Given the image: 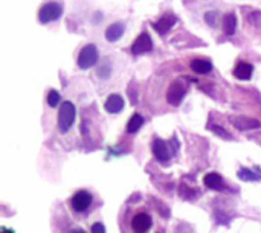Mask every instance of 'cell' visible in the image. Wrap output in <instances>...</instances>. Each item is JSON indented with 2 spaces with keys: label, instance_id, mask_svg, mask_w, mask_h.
Returning a JSON list of instances; mask_svg holds the SVG:
<instances>
[{
  "label": "cell",
  "instance_id": "1",
  "mask_svg": "<svg viewBox=\"0 0 261 233\" xmlns=\"http://www.w3.org/2000/svg\"><path fill=\"white\" fill-rule=\"evenodd\" d=\"M75 116H76V108L73 102L70 101L61 102V107L58 111V128L61 133H67L70 130V127L73 125Z\"/></svg>",
  "mask_w": 261,
  "mask_h": 233
},
{
  "label": "cell",
  "instance_id": "2",
  "mask_svg": "<svg viewBox=\"0 0 261 233\" xmlns=\"http://www.w3.org/2000/svg\"><path fill=\"white\" fill-rule=\"evenodd\" d=\"M63 14V5L58 2H46L38 11V21L46 24L57 21Z\"/></svg>",
  "mask_w": 261,
  "mask_h": 233
},
{
  "label": "cell",
  "instance_id": "3",
  "mask_svg": "<svg viewBox=\"0 0 261 233\" xmlns=\"http://www.w3.org/2000/svg\"><path fill=\"white\" fill-rule=\"evenodd\" d=\"M98 47L95 44H86L80 53H78V60H76V64L80 69H89L92 66H95L98 63Z\"/></svg>",
  "mask_w": 261,
  "mask_h": 233
},
{
  "label": "cell",
  "instance_id": "4",
  "mask_svg": "<svg viewBox=\"0 0 261 233\" xmlns=\"http://www.w3.org/2000/svg\"><path fill=\"white\" fill-rule=\"evenodd\" d=\"M187 95V84L182 79H176L170 84L167 90V101L171 105H179Z\"/></svg>",
  "mask_w": 261,
  "mask_h": 233
},
{
  "label": "cell",
  "instance_id": "5",
  "mask_svg": "<svg viewBox=\"0 0 261 233\" xmlns=\"http://www.w3.org/2000/svg\"><path fill=\"white\" fill-rule=\"evenodd\" d=\"M70 205H72V209L78 214L87 211L92 205V195L87 192V191H78L72 200H70Z\"/></svg>",
  "mask_w": 261,
  "mask_h": 233
},
{
  "label": "cell",
  "instance_id": "6",
  "mask_svg": "<svg viewBox=\"0 0 261 233\" xmlns=\"http://www.w3.org/2000/svg\"><path fill=\"white\" fill-rule=\"evenodd\" d=\"M153 49V41H151V37L147 34V32H142L136 40L135 43L132 44V52L135 55H142V53H147Z\"/></svg>",
  "mask_w": 261,
  "mask_h": 233
},
{
  "label": "cell",
  "instance_id": "7",
  "mask_svg": "<svg viewBox=\"0 0 261 233\" xmlns=\"http://www.w3.org/2000/svg\"><path fill=\"white\" fill-rule=\"evenodd\" d=\"M151 227V218L147 214H138L132 220V229L135 233H145Z\"/></svg>",
  "mask_w": 261,
  "mask_h": 233
},
{
  "label": "cell",
  "instance_id": "8",
  "mask_svg": "<svg viewBox=\"0 0 261 233\" xmlns=\"http://www.w3.org/2000/svg\"><path fill=\"white\" fill-rule=\"evenodd\" d=\"M231 122L239 130H254V128H258L261 125L257 119L246 118V116H232L231 118Z\"/></svg>",
  "mask_w": 261,
  "mask_h": 233
},
{
  "label": "cell",
  "instance_id": "9",
  "mask_svg": "<svg viewBox=\"0 0 261 233\" xmlns=\"http://www.w3.org/2000/svg\"><path fill=\"white\" fill-rule=\"evenodd\" d=\"M153 154L162 163H167L170 160V150H168L167 143L161 139H156L153 142Z\"/></svg>",
  "mask_w": 261,
  "mask_h": 233
},
{
  "label": "cell",
  "instance_id": "10",
  "mask_svg": "<svg viewBox=\"0 0 261 233\" xmlns=\"http://www.w3.org/2000/svg\"><path fill=\"white\" fill-rule=\"evenodd\" d=\"M254 73V66L248 61H240L234 67V76L237 79H251Z\"/></svg>",
  "mask_w": 261,
  "mask_h": 233
},
{
  "label": "cell",
  "instance_id": "11",
  "mask_svg": "<svg viewBox=\"0 0 261 233\" xmlns=\"http://www.w3.org/2000/svg\"><path fill=\"white\" fill-rule=\"evenodd\" d=\"M106 111L110 114H116L124 108V99L119 95H110L106 101Z\"/></svg>",
  "mask_w": 261,
  "mask_h": 233
},
{
  "label": "cell",
  "instance_id": "12",
  "mask_svg": "<svg viewBox=\"0 0 261 233\" xmlns=\"http://www.w3.org/2000/svg\"><path fill=\"white\" fill-rule=\"evenodd\" d=\"M174 23H176V17H174L173 14H167V15L161 17L159 21L154 23V29H156L161 35H165V34L171 29V26H173Z\"/></svg>",
  "mask_w": 261,
  "mask_h": 233
},
{
  "label": "cell",
  "instance_id": "13",
  "mask_svg": "<svg viewBox=\"0 0 261 233\" xmlns=\"http://www.w3.org/2000/svg\"><path fill=\"white\" fill-rule=\"evenodd\" d=\"M122 34H124V24L119 23V21L112 23V24L106 29V38H107V41H110V43L118 41V40L122 37Z\"/></svg>",
  "mask_w": 261,
  "mask_h": 233
},
{
  "label": "cell",
  "instance_id": "14",
  "mask_svg": "<svg viewBox=\"0 0 261 233\" xmlns=\"http://www.w3.org/2000/svg\"><path fill=\"white\" fill-rule=\"evenodd\" d=\"M205 185L210 188V189H214V191H223L225 189V183H223V179L217 174V172H210L205 176L203 179Z\"/></svg>",
  "mask_w": 261,
  "mask_h": 233
},
{
  "label": "cell",
  "instance_id": "15",
  "mask_svg": "<svg viewBox=\"0 0 261 233\" xmlns=\"http://www.w3.org/2000/svg\"><path fill=\"white\" fill-rule=\"evenodd\" d=\"M190 66H191L193 72H196V73H199V75H206V73H210V72L213 70V64H211V61H208V60H202V58L193 60Z\"/></svg>",
  "mask_w": 261,
  "mask_h": 233
},
{
  "label": "cell",
  "instance_id": "16",
  "mask_svg": "<svg viewBox=\"0 0 261 233\" xmlns=\"http://www.w3.org/2000/svg\"><path fill=\"white\" fill-rule=\"evenodd\" d=\"M236 27H237V17L234 14H226L223 17V31L231 35L236 32Z\"/></svg>",
  "mask_w": 261,
  "mask_h": 233
},
{
  "label": "cell",
  "instance_id": "17",
  "mask_svg": "<svg viewBox=\"0 0 261 233\" xmlns=\"http://www.w3.org/2000/svg\"><path fill=\"white\" fill-rule=\"evenodd\" d=\"M142 125H144V118H142L141 114H135V116H132V119H130L128 124H127V131L133 134V133H136Z\"/></svg>",
  "mask_w": 261,
  "mask_h": 233
},
{
  "label": "cell",
  "instance_id": "18",
  "mask_svg": "<svg viewBox=\"0 0 261 233\" xmlns=\"http://www.w3.org/2000/svg\"><path fill=\"white\" fill-rule=\"evenodd\" d=\"M60 102H61L60 93H58L57 90H49V93H47V104H49L50 107H57Z\"/></svg>",
  "mask_w": 261,
  "mask_h": 233
},
{
  "label": "cell",
  "instance_id": "19",
  "mask_svg": "<svg viewBox=\"0 0 261 233\" xmlns=\"http://www.w3.org/2000/svg\"><path fill=\"white\" fill-rule=\"evenodd\" d=\"M239 177H240L242 180H258V179H260L258 176H255V174L251 172L249 169H242V171L239 172Z\"/></svg>",
  "mask_w": 261,
  "mask_h": 233
},
{
  "label": "cell",
  "instance_id": "20",
  "mask_svg": "<svg viewBox=\"0 0 261 233\" xmlns=\"http://www.w3.org/2000/svg\"><path fill=\"white\" fill-rule=\"evenodd\" d=\"M211 130H213V131H214V133H216L217 136H222V137H225V139H228V140L231 139L229 133H226V131L223 130V128H219L217 125H211Z\"/></svg>",
  "mask_w": 261,
  "mask_h": 233
},
{
  "label": "cell",
  "instance_id": "21",
  "mask_svg": "<svg viewBox=\"0 0 261 233\" xmlns=\"http://www.w3.org/2000/svg\"><path fill=\"white\" fill-rule=\"evenodd\" d=\"M216 15H217V12H208V14L205 15V17H206V21H208L211 26H214V24H216V20H217V17H216Z\"/></svg>",
  "mask_w": 261,
  "mask_h": 233
},
{
  "label": "cell",
  "instance_id": "22",
  "mask_svg": "<svg viewBox=\"0 0 261 233\" xmlns=\"http://www.w3.org/2000/svg\"><path fill=\"white\" fill-rule=\"evenodd\" d=\"M92 233H106V227L101 223H96L92 226Z\"/></svg>",
  "mask_w": 261,
  "mask_h": 233
},
{
  "label": "cell",
  "instance_id": "23",
  "mask_svg": "<svg viewBox=\"0 0 261 233\" xmlns=\"http://www.w3.org/2000/svg\"><path fill=\"white\" fill-rule=\"evenodd\" d=\"M109 73H110V67H109V64H104V66H102V69L99 70L101 78H102V79H106V78L109 76Z\"/></svg>",
  "mask_w": 261,
  "mask_h": 233
},
{
  "label": "cell",
  "instance_id": "24",
  "mask_svg": "<svg viewBox=\"0 0 261 233\" xmlns=\"http://www.w3.org/2000/svg\"><path fill=\"white\" fill-rule=\"evenodd\" d=\"M72 233H86V232H83V230H73Z\"/></svg>",
  "mask_w": 261,
  "mask_h": 233
}]
</instances>
